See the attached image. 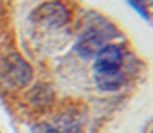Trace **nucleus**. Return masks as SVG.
Masks as SVG:
<instances>
[{
	"label": "nucleus",
	"mask_w": 153,
	"mask_h": 133,
	"mask_svg": "<svg viewBox=\"0 0 153 133\" xmlns=\"http://www.w3.org/2000/svg\"><path fill=\"white\" fill-rule=\"evenodd\" d=\"M31 133H59V132L53 125H49L47 123H42V124L35 125L31 129Z\"/></svg>",
	"instance_id": "6e6552de"
},
{
	"label": "nucleus",
	"mask_w": 153,
	"mask_h": 133,
	"mask_svg": "<svg viewBox=\"0 0 153 133\" xmlns=\"http://www.w3.org/2000/svg\"><path fill=\"white\" fill-rule=\"evenodd\" d=\"M93 79L97 88L102 92H116L124 85L125 75L121 69H95Z\"/></svg>",
	"instance_id": "39448f33"
},
{
	"label": "nucleus",
	"mask_w": 153,
	"mask_h": 133,
	"mask_svg": "<svg viewBox=\"0 0 153 133\" xmlns=\"http://www.w3.org/2000/svg\"><path fill=\"white\" fill-rule=\"evenodd\" d=\"M123 52L119 45L107 44L95 56V69H121Z\"/></svg>",
	"instance_id": "423d86ee"
},
{
	"label": "nucleus",
	"mask_w": 153,
	"mask_h": 133,
	"mask_svg": "<svg viewBox=\"0 0 153 133\" xmlns=\"http://www.w3.org/2000/svg\"><path fill=\"white\" fill-rule=\"evenodd\" d=\"M3 75L10 85L15 88H22L31 81L32 68L20 55L13 53L8 56L5 60Z\"/></svg>",
	"instance_id": "7ed1b4c3"
},
{
	"label": "nucleus",
	"mask_w": 153,
	"mask_h": 133,
	"mask_svg": "<svg viewBox=\"0 0 153 133\" xmlns=\"http://www.w3.org/2000/svg\"><path fill=\"white\" fill-rule=\"evenodd\" d=\"M119 36L109 22L97 17L96 20H89V25L80 35L75 44V51L79 56L84 59L95 57L97 53L107 45V41Z\"/></svg>",
	"instance_id": "f257e3e1"
},
{
	"label": "nucleus",
	"mask_w": 153,
	"mask_h": 133,
	"mask_svg": "<svg viewBox=\"0 0 153 133\" xmlns=\"http://www.w3.org/2000/svg\"><path fill=\"white\" fill-rule=\"evenodd\" d=\"M85 113L81 108L68 106L55 119V128L59 133H80L84 125Z\"/></svg>",
	"instance_id": "20e7f679"
},
{
	"label": "nucleus",
	"mask_w": 153,
	"mask_h": 133,
	"mask_svg": "<svg viewBox=\"0 0 153 133\" xmlns=\"http://www.w3.org/2000/svg\"><path fill=\"white\" fill-rule=\"evenodd\" d=\"M144 1H145V3H146V1H149V3H153V0H144Z\"/></svg>",
	"instance_id": "1a4fd4ad"
},
{
	"label": "nucleus",
	"mask_w": 153,
	"mask_h": 133,
	"mask_svg": "<svg viewBox=\"0 0 153 133\" xmlns=\"http://www.w3.org/2000/svg\"><path fill=\"white\" fill-rule=\"evenodd\" d=\"M29 19L39 25L60 28L69 22V12L60 1H47L35 8Z\"/></svg>",
	"instance_id": "f03ea898"
},
{
	"label": "nucleus",
	"mask_w": 153,
	"mask_h": 133,
	"mask_svg": "<svg viewBox=\"0 0 153 133\" xmlns=\"http://www.w3.org/2000/svg\"><path fill=\"white\" fill-rule=\"evenodd\" d=\"M128 3L136 10V12L140 13L141 17H144V19H148L149 17L148 10H146V3L144 0H128Z\"/></svg>",
	"instance_id": "0eeeda50"
}]
</instances>
